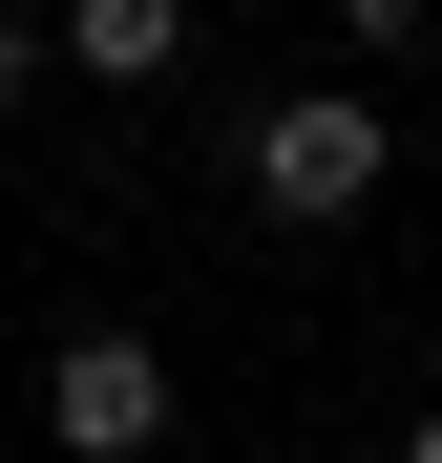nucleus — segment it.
Returning <instances> with one entry per match:
<instances>
[{
    "instance_id": "f257e3e1",
    "label": "nucleus",
    "mask_w": 442,
    "mask_h": 463,
    "mask_svg": "<svg viewBox=\"0 0 442 463\" xmlns=\"http://www.w3.org/2000/svg\"><path fill=\"white\" fill-rule=\"evenodd\" d=\"M380 169H400V127L358 106V85H295V106L253 127V211H274V232H337V211H380Z\"/></svg>"
},
{
    "instance_id": "f03ea898",
    "label": "nucleus",
    "mask_w": 442,
    "mask_h": 463,
    "mask_svg": "<svg viewBox=\"0 0 442 463\" xmlns=\"http://www.w3.org/2000/svg\"><path fill=\"white\" fill-rule=\"evenodd\" d=\"M42 442L63 463H147V442H169V358H147V337H63L42 358Z\"/></svg>"
},
{
    "instance_id": "7ed1b4c3",
    "label": "nucleus",
    "mask_w": 442,
    "mask_h": 463,
    "mask_svg": "<svg viewBox=\"0 0 442 463\" xmlns=\"http://www.w3.org/2000/svg\"><path fill=\"white\" fill-rule=\"evenodd\" d=\"M63 63H85V85H169L190 63V0H63Z\"/></svg>"
},
{
    "instance_id": "20e7f679",
    "label": "nucleus",
    "mask_w": 442,
    "mask_h": 463,
    "mask_svg": "<svg viewBox=\"0 0 442 463\" xmlns=\"http://www.w3.org/2000/svg\"><path fill=\"white\" fill-rule=\"evenodd\" d=\"M42 63H63V43H42V22H0V106H22V85H42Z\"/></svg>"
},
{
    "instance_id": "39448f33",
    "label": "nucleus",
    "mask_w": 442,
    "mask_h": 463,
    "mask_svg": "<svg viewBox=\"0 0 442 463\" xmlns=\"http://www.w3.org/2000/svg\"><path fill=\"white\" fill-rule=\"evenodd\" d=\"M400 463H442V401H421V421H400Z\"/></svg>"
}]
</instances>
